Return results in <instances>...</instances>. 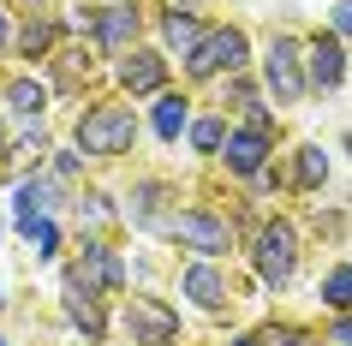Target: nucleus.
Returning a JSON list of instances; mask_svg holds the SVG:
<instances>
[{
  "label": "nucleus",
  "instance_id": "obj_20",
  "mask_svg": "<svg viewBox=\"0 0 352 346\" xmlns=\"http://www.w3.org/2000/svg\"><path fill=\"white\" fill-rule=\"evenodd\" d=\"M269 346H316L305 328H269Z\"/></svg>",
  "mask_w": 352,
  "mask_h": 346
},
{
  "label": "nucleus",
  "instance_id": "obj_11",
  "mask_svg": "<svg viewBox=\"0 0 352 346\" xmlns=\"http://www.w3.org/2000/svg\"><path fill=\"white\" fill-rule=\"evenodd\" d=\"M6 102L24 113V120H42V108H48V90H42L36 78H12V90H6Z\"/></svg>",
  "mask_w": 352,
  "mask_h": 346
},
{
  "label": "nucleus",
  "instance_id": "obj_23",
  "mask_svg": "<svg viewBox=\"0 0 352 346\" xmlns=\"http://www.w3.org/2000/svg\"><path fill=\"white\" fill-rule=\"evenodd\" d=\"M0 42H6V6H0Z\"/></svg>",
  "mask_w": 352,
  "mask_h": 346
},
{
  "label": "nucleus",
  "instance_id": "obj_22",
  "mask_svg": "<svg viewBox=\"0 0 352 346\" xmlns=\"http://www.w3.org/2000/svg\"><path fill=\"white\" fill-rule=\"evenodd\" d=\"M334 340H346V346H352V323H340V328H334Z\"/></svg>",
  "mask_w": 352,
  "mask_h": 346
},
{
  "label": "nucleus",
  "instance_id": "obj_4",
  "mask_svg": "<svg viewBox=\"0 0 352 346\" xmlns=\"http://www.w3.org/2000/svg\"><path fill=\"white\" fill-rule=\"evenodd\" d=\"M186 60H191V72H197V78L239 72V66H245V36H239V30H215V36H204Z\"/></svg>",
  "mask_w": 352,
  "mask_h": 346
},
{
  "label": "nucleus",
  "instance_id": "obj_2",
  "mask_svg": "<svg viewBox=\"0 0 352 346\" xmlns=\"http://www.w3.org/2000/svg\"><path fill=\"white\" fill-rule=\"evenodd\" d=\"M167 233L186 239L191 251H204V257H221L227 245H233V227H227L221 215H204V209H186V215H173V221H167Z\"/></svg>",
  "mask_w": 352,
  "mask_h": 346
},
{
  "label": "nucleus",
  "instance_id": "obj_21",
  "mask_svg": "<svg viewBox=\"0 0 352 346\" xmlns=\"http://www.w3.org/2000/svg\"><path fill=\"white\" fill-rule=\"evenodd\" d=\"M334 30H340V36H352V0H340V6H334Z\"/></svg>",
  "mask_w": 352,
  "mask_h": 346
},
{
  "label": "nucleus",
  "instance_id": "obj_26",
  "mask_svg": "<svg viewBox=\"0 0 352 346\" xmlns=\"http://www.w3.org/2000/svg\"><path fill=\"white\" fill-rule=\"evenodd\" d=\"M0 346H6V340H0Z\"/></svg>",
  "mask_w": 352,
  "mask_h": 346
},
{
  "label": "nucleus",
  "instance_id": "obj_6",
  "mask_svg": "<svg viewBox=\"0 0 352 346\" xmlns=\"http://www.w3.org/2000/svg\"><path fill=\"white\" fill-rule=\"evenodd\" d=\"M263 72H269V90L280 96V102H293L305 84H298V42L275 36V48H269V60H263Z\"/></svg>",
  "mask_w": 352,
  "mask_h": 346
},
{
  "label": "nucleus",
  "instance_id": "obj_24",
  "mask_svg": "<svg viewBox=\"0 0 352 346\" xmlns=\"http://www.w3.org/2000/svg\"><path fill=\"white\" fill-rule=\"evenodd\" d=\"M0 155H6V131H0Z\"/></svg>",
  "mask_w": 352,
  "mask_h": 346
},
{
  "label": "nucleus",
  "instance_id": "obj_10",
  "mask_svg": "<svg viewBox=\"0 0 352 346\" xmlns=\"http://www.w3.org/2000/svg\"><path fill=\"white\" fill-rule=\"evenodd\" d=\"M131 36H138V12L131 6H108L102 12V48L120 54V48H131Z\"/></svg>",
  "mask_w": 352,
  "mask_h": 346
},
{
  "label": "nucleus",
  "instance_id": "obj_17",
  "mask_svg": "<svg viewBox=\"0 0 352 346\" xmlns=\"http://www.w3.org/2000/svg\"><path fill=\"white\" fill-rule=\"evenodd\" d=\"M329 173V162H322V149H298V185H316Z\"/></svg>",
  "mask_w": 352,
  "mask_h": 346
},
{
  "label": "nucleus",
  "instance_id": "obj_16",
  "mask_svg": "<svg viewBox=\"0 0 352 346\" xmlns=\"http://www.w3.org/2000/svg\"><path fill=\"white\" fill-rule=\"evenodd\" d=\"M322 299H329L334 310H352V263H346V269H334L329 281H322Z\"/></svg>",
  "mask_w": 352,
  "mask_h": 346
},
{
  "label": "nucleus",
  "instance_id": "obj_19",
  "mask_svg": "<svg viewBox=\"0 0 352 346\" xmlns=\"http://www.w3.org/2000/svg\"><path fill=\"white\" fill-rule=\"evenodd\" d=\"M191 144L197 149H221V120H197V126H191Z\"/></svg>",
  "mask_w": 352,
  "mask_h": 346
},
{
  "label": "nucleus",
  "instance_id": "obj_18",
  "mask_svg": "<svg viewBox=\"0 0 352 346\" xmlns=\"http://www.w3.org/2000/svg\"><path fill=\"white\" fill-rule=\"evenodd\" d=\"M24 54H42V48H48V42H54V24H24Z\"/></svg>",
  "mask_w": 352,
  "mask_h": 346
},
{
  "label": "nucleus",
  "instance_id": "obj_8",
  "mask_svg": "<svg viewBox=\"0 0 352 346\" xmlns=\"http://www.w3.org/2000/svg\"><path fill=\"white\" fill-rule=\"evenodd\" d=\"M263 155H269V131H233L227 138V167L233 173H263Z\"/></svg>",
  "mask_w": 352,
  "mask_h": 346
},
{
  "label": "nucleus",
  "instance_id": "obj_15",
  "mask_svg": "<svg viewBox=\"0 0 352 346\" xmlns=\"http://www.w3.org/2000/svg\"><path fill=\"white\" fill-rule=\"evenodd\" d=\"M24 239L36 245V257H54V251H60V227H54V221H48V215L24 221Z\"/></svg>",
  "mask_w": 352,
  "mask_h": 346
},
{
  "label": "nucleus",
  "instance_id": "obj_9",
  "mask_svg": "<svg viewBox=\"0 0 352 346\" xmlns=\"http://www.w3.org/2000/svg\"><path fill=\"white\" fill-rule=\"evenodd\" d=\"M162 78H167V60H162V54H131L126 66H120V84H126L131 96L162 90Z\"/></svg>",
  "mask_w": 352,
  "mask_h": 346
},
{
  "label": "nucleus",
  "instance_id": "obj_7",
  "mask_svg": "<svg viewBox=\"0 0 352 346\" xmlns=\"http://www.w3.org/2000/svg\"><path fill=\"white\" fill-rule=\"evenodd\" d=\"M340 78H346V54H340V42H334V36H316L311 42V84H316V90H334Z\"/></svg>",
  "mask_w": 352,
  "mask_h": 346
},
{
  "label": "nucleus",
  "instance_id": "obj_1",
  "mask_svg": "<svg viewBox=\"0 0 352 346\" xmlns=\"http://www.w3.org/2000/svg\"><path fill=\"white\" fill-rule=\"evenodd\" d=\"M131 131H138L131 108H96L78 126V149L84 155H120V149H131Z\"/></svg>",
  "mask_w": 352,
  "mask_h": 346
},
{
  "label": "nucleus",
  "instance_id": "obj_5",
  "mask_svg": "<svg viewBox=\"0 0 352 346\" xmlns=\"http://www.w3.org/2000/svg\"><path fill=\"white\" fill-rule=\"evenodd\" d=\"M131 334L144 346H167L173 334H179V316L167 305H155V299H131Z\"/></svg>",
  "mask_w": 352,
  "mask_h": 346
},
{
  "label": "nucleus",
  "instance_id": "obj_25",
  "mask_svg": "<svg viewBox=\"0 0 352 346\" xmlns=\"http://www.w3.org/2000/svg\"><path fill=\"white\" fill-rule=\"evenodd\" d=\"M233 346H251V340H233Z\"/></svg>",
  "mask_w": 352,
  "mask_h": 346
},
{
  "label": "nucleus",
  "instance_id": "obj_14",
  "mask_svg": "<svg viewBox=\"0 0 352 346\" xmlns=\"http://www.w3.org/2000/svg\"><path fill=\"white\" fill-rule=\"evenodd\" d=\"M155 131H162V138H179V131H186V102H179V96H162V102H155Z\"/></svg>",
  "mask_w": 352,
  "mask_h": 346
},
{
  "label": "nucleus",
  "instance_id": "obj_13",
  "mask_svg": "<svg viewBox=\"0 0 352 346\" xmlns=\"http://www.w3.org/2000/svg\"><path fill=\"white\" fill-rule=\"evenodd\" d=\"M167 42H173V48H179V54H191V48H197V42H204V30H197V19H191V12H167Z\"/></svg>",
  "mask_w": 352,
  "mask_h": 346
},
{
  "label": "nucleus",
  "instance_id": "obj_3",
  "mask_svg": "<svg viewBox=\"0 0 352 346\" xmlns=\"http://www.w3.org/2000/svg\"><path fill=\"white\" fill-rule=\"evenodd\" d=\"M293 263H298V239H293V227L287 221H269L257 233V269H263V281H287L293 274Z\"/></svg>",
  "mask_w": 352,
  "mask_h": 346
},
{
  "label": "nucleus",
  "instance_id": "obj_12",
  "mask_svg": "<svg viewBox=\"0 0 352 346\" xmlns=\"http://www.w3.org/2000/svg\"><path fill=\"white\" fill-rule=\"evenodd\" d=\"M186 292H191V299H197V305H221V274H215V269H209V263H197V269H191L186 274Z\"/></svg>",
  "mask_w": 352,
  "mask_h": 346
}]
</instances>
